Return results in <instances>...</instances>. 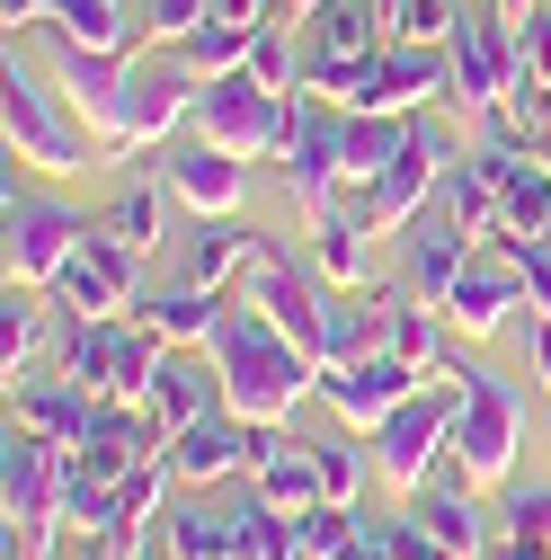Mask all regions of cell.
Returning a JSON list of instances; mask_svg holds the SVG:
<instances>
[{"mask_svg":"<svg viewBox=\"0 0 551 560\" xmlns=\"http://www.w3.org/2000/svg\"><path fill=\"white\" fill-rule=\"evenodd\" d=\"M409 125H419V116H356V107H348V196H365V187L409 152Z\"/></svg>","mask_w":551,"mask_h":560,"instance_id":"28","label":"cell"},{"mask_svg":"<svg viewBox=\"0 0 551 560\" xmlns=\"http://www.w3.org/2000/svg\"><path fill=\"white\" fill-rule=\"evenodd\" d=\"M499 10H507V19H516V27H525V19H534V10H542V0H499Z\"/></svg>","mask_w":551,"mask_h":560,"instance_id":"45","label":"cell"},{"mask_svg":"<svg viewBox=\"0 0 551 560\" xmlns=\"http://www.w3.org/2000/svg\"><path fill=\"white\" fill-rule=\"evenodd\" d=\"M525 276V320H551V241H499Z\"/></svg>","mask_w":551,"mask_h":560,"instance_id":"37","label":"cell"},{"mask_svg":"<svg viewBox=\"0 0 551 560\" xmlns=\"http://www.w3.org/2000/svg\"><path fill=\"white\" fill-rule=\"evenodd\" d=\"M187 133H196V143H214V152H232V161H276V152H285V133H294V98L258 90L249 72H214V81H196Z\"/></svg>","mask_w":551,"mask_h":560,"instance_id":"3","label":"cell"},{"mask_svg":"<svg viewBox=\"0 0 551 560\" xmlns=\"http://www.w3.org/2000/svg\"><path fill=\"white\" fill-rule=\"evenodd\" d=\"M90 560H169V542H133V534H107V542H90Z\"/></svg>","mask_w":551,"mask_h":560,"instance_id":"41","label":"cell"},{"mask_svg":"<svg viewBox=\"0 0 551 560\" xmlns=\"http://www.w3.org/2000/svg\"><path fill=\"white\" fill-rule=\"evenodd\" d=\"M0 27H10V45H19L27 27H45V0H0Z\"/></svg>","mask_w":551,"mask_h":560,"instance_id":"42","label":"cell"},{"mask_svg":"<svg viewBox=\"0 0 551 560\" xmlns=\"http://www.w3.org/2000/svg\"><path fill=\"white\" fill-rule=\"evenodd\" d=\"M490 241H551V152H516V170H507V223Z\"/></svg>","mask_w":551,"mask_h":560,"instance_id":"27","label":"cell"},{"mask_svg":"<svg viewBox=\"0 0 551 560\" xmlns=\"http://www.w3.org/2000/svg\"><path fill=\"white\" fill-rule=\"evenodd\" d=\"M204 357L223 365V400H232V418H249V428H294L303 400H320V365H312L249 294L223 303L214 338H204Z\"/></svg>","mask_w":551,"mask_h":560,"instance_id":"1","label":"cell"},{"mask_svg":"<svg viewBox=\"0 0 551 560\" xmlns=\"http://www.w3.org/2000/svg\"><path fill=\"white\" fill-rule=\"evenodd\" d=\"M161 542H169V560H232V508L223 499H169Z\"/></svg>","mask_w":551,"mask_h":560,"instance_id":"26","label":"cell"},{"mask_svg":"<svg viewBox=\"0 0 551 560\" xmlns=\"http://www.w3.org/2000/svg\"><path fill=\"white\" fill-rule=\"evenodd\" d=\"M454 27H462L454 0H391V36L400 45H454Z\"/></svg>","mask_w":551,"mask_h":560,"instance_id":"36","label":"cell"},{"mask_svg":"<svg viewBox=\"0 0 551 560\" xmlns=\"http://www.w3.org/2000/svg\"><path fill=\"white\" fill-rule=\"evenodd\" d=\"M241 72L258 81V90H276V98H294L303 90V54H294V19H276V27H258V45H249V62Z\"/></svg>","mask_w":551,"mask_h":560,"instance_id":"33","label":"cell"},{"mask_svg":"<svg viewBox=\"0 0 551 560\" xmlns=\"http://www.w3.org/2000/svg\"><path fill=\"white\" fill-rule=\"evenodd\" d=\"M45 27L72 36V45H98V54H143L152 45V27L125 0H45Z\"/></svg>","mask_w":551,"mask_h":560,"instance_id":"25","label":"cell"},{"mask_svg":"<svg viewBox=\"0 0 551 560\" xmlns=\"http://www.w3.org/2000/svg\"><path fill=\"white\" fill-rule=\"evenodd\" d=\"M204 19H214V0H143V27H152V45H187Z\"/></svg>","mask_w":551,"mask_h":560,"instance_id":"38","label":"cell"},{"mask_svg":"<svg viewBox=\"0 0 551 560\" xmlns=\"http://www.w3.org/2000/svg\"><path fill=\"white\" fill-rule=\"evenodd\" d=\"M223 303H232V294H214V285H196V276H178V285H161V294L133 303V320H143L161 347H204V338H214V320H223Z\"/></svg>","mask_w":551,"mask_h":560,"instance_id":"24","label":"cell"},{"mask_svg":"<svg viewBox=\"0 0 551 560\" xmlns=\"http://www.w3.org/2000/svg\"><path fill=\"white\" fill-rule=\"evenodd\" d=\"M161 223H169L161 187H125V196L107 205V214H98V232H107V241H125L133 258H152V249H161Z\"/></svg>","mask_w":551,"mask_h":560,"instance_id":"31","label":"cell"},{"mask_svg":"<svg viewBox=\"0 0 551 560\" xmlns=\"http://www.w3.org/2000/svg\"><path fill=\"white\" fill-rule=\"evenodd\" d=\"M161 187H169V205L178 214H196V223H223V214H241V196H249V161H232V152H214V143H161Z\"/></svg>","mask_w":551,"mask_h":560,"instance_id":"12","label":"cell"},{"mask_svg":"<svg viewBox=\"0 0 551 560\" xmlns=\"http://www.w3.org/2000/svg\"><path fill=\"white\" fill-rule=\"evenodd\" d=\"M471 249H480V232H462L445 205H427V214L400 232V267H391V276H400V285L419 294V303H436V312H445V294H454V276L471 267Z\"/></svg>","mask_w":551,"mask_h":560,"instance_id":"15","label":"cell"},{"mask_svg":"<svg viewBox=\"0 0 551 560\" xmlns=\"http://www.w3.org/2000/svg\"><path fill=\"white\" fill-rule=\"evenodd\" d=\"M499 542H551V480H507L499 489Z\"/></svg>","mask_w":551,"mask_h":560,"instance_id":"35","label":"cell"},{"mask_svg":"<svg viewBox=\"0 0 551 560\" xmlns=\"http://www.w3.org/2000/svg\"><path fill=\"white\" fill-rule=\"evenodd\" d=\"M54 303L72 320H125L133 303H143V258H133L125 241H107V232H90L81 258L54 276Z\"/></svg>","mask_w":551,"mask_h":560,"instance_id":"11","label":"cell"},{"mask_svg":"<svg viewBox=\"0 0 551 560\" xmlns=\"http://www.w3.org/2000/svg\"><path fill=\"white\" fill-rule=\"evenodd\" d=\"M161 357H169V347L125 312V320H72V338H62V365H54V374H72V383L98 392V400H133V409H143Z\"/></svg>","mask_w":551,"mask_h":560,"instance_id":"5","label":"cell"},{"mask_svg":"<svg viewBox=\"0 0 551 560\" xmlns=\"http://www.w3.org/2000/svg\"><path fill=\"white\" fill-rule=\"evenodd\" d=\"M454 161H462V143H454L445 125H427V116H419V125H409V152H400V161L356 196L365 232H374V241H400V232L436 205V187H445V170H454Z\"/></svg>","mask_w":551,"mask_h":560,"instance_id":"7","label":"cell"},{"mask_svg":"<svg viewBox=\"0 0 551 560\" xmlns=\"http://www.w3.org/2000/svg\"><path fill=\"white\" fill-rule=\"evenodd\" d=\"M516 54H525V72H534V81H551V0L516 27Z\"/></svg>","mask_w":551,"mask_h":560,"instance_id":"39","label":"cell"},{"mask_svg":"<svg viewBox=\"0 0 551 560\" xmlns=\"http://www.w3.org/2000/svg\"><path fill=\"white\" fill-rule=\"evenodd\" d=\"M383 45H391L383 0H320V10H303V54H320V62H374Z\"/></svg>","mask_w":551,"mask_h":560,"instance_id":"22","label":"cell"},{"mask_svg":"<svg viewBox=\"0 0 551 560\" xmlns=\"http://www.w3.org/2000/svg\"><path fill=\"white\" fill-rule=\"evenodd\" d=\"M0 133H10V161L36 170V178H90L107 170L98 161V133L81 125V107L62 98L54 81H36L19 45H10V72H0Z\"/></svg>","mask_w":551,"mask_h":560,"instance_id":"2","label":"cell"},{"mask_svg":"<svg viewBox=\"0 0 551 560\" xmlns=\"http://www.w3.org/2000/svg\"><path fill=\"white\" fill-rule=\"evenodd\" d=\"M348 542H356V508L320 499V508L294 516V560H348Z\"/></svg>","mask_w":551,"mask_h":560,"instance_id":"34","label":"cell"},{"mask_svg":"<svg viewBox=\"0 0 551 560\" xmlns=\"http://www.w3.org/2000/svg\"><path fill=\"white\" fill-rule=\"evenodd\" d=\"M276 249V232H249L241 214H223V223H204V232H187V258H178V276H196V285H214V294H241L249 276H258V258Z\"/></svg>","mask_w":551,"mask_h":560,"instance_id":"21","label":"cell"},{"mask_svg":"<svg viewBox=\"0 0 551 560\" xmlns=\"http://www.w3.org/2000/svg\"><path fill=\"white\" fill-rule=\"evenodd\" d=\"M90 232H98V223L81 214V205L19 187V161H10V285H54V276L81 258Z\"/></svg>","mask_w":551,"mask_h":560,"instance_id":"9","label":"cell"},{"mask_svg":"<svg viewBox=\"0 0 551 560\" xmlns=\"http://www.w3.org/2000/svg\"><path fill=\"white\" fill-rule=\"evenodd\" d=\"M90 409H98V392H81L72 374H27V383H10V428L45 436V445H62V454L90 436Z\"/></svg>","mask_w":551,"mask_h":560,"instance_id":"20","label":"cell"},{"mask_svg":"<svg viewBox=\"0 0 551 560\" xmlns=\"http://www.w3.org/2000/svg\"><path fill=\"white\" fill-rule=\"evenodd\" d=\"M249 45H258V27H232V19H204L187 45H169L178 62H187V72L196 81H214V72H241V62H249Z\"/></svg>","mask_w":551,"mask_h":560,"instance_id":"32","label":"cell"},{"mask_svg":"<svg viewBox=\"0 0 551 560\" xmlns=\"http://www.w3.org/2000/svg\"><path fill=\"white\" fill-rule=\"evenodd\" d=\"M534 374H542V392H551V320H534Z\"/></svg>","mask_w":551,"mask_h":560,"instance_id":"43","label":"cell"},{"mask_svg":"<svg viewBox=\"0 0 551 560\" xmlns=\"http://www.w3.org/2000/svg\"><path fill=\"white\" fill-rule=\"evenodd\" d=\"M507 170H516V152H499V143H462V161L445 170L436 205H445L462 232H480V241H490V232L507 223Z\"/></svg>","mask_w":551,"mask_h":560,"instance_id":"17","label":"cell"},{"mask_svg":"<svg viewBox=\"0 0 551 560\" xmlns=\"http://www.w3.org/2000/svg\"><path fill=\"white\" fill-rule=\"evenodd\" d=\"M419 383H427V374L400 365L391 347H374V357H356V365H320V400L338 409V428H356V436H374Z\"/></svg>","mask_w":551,"mask_h":560,"instance_id":"13","label":"cell"},{"mask_svg":"<svg viewBox=\"0 0 551 560\" xmlns=\"http://www.w3.org/2000/svg\"><path fill=\"white\" fill-rule=\"evenodd\" d=\"M276 178H285L294 205H312V214L348 205V107L294 90V133H285V152H276Z\"/></svg>","mask_w":551,"mask_h":560,"instance_id":"8","label":"cell"},{"mask_svg":"<svg viewBox=\"0 0 551 560\" xmlns=\"http://www.w3.org/2000/svg\"><path fill=\"white\" fill-rule=\"evenodd\" d=\"M169 463H178L187 489L249 480V463H258V428H249V418H232V409H214V418H196L187 436H169Z\"/></svg>","mask_w":551,"mask_h":560,"instance_id":"16","label":"cell"},{"mask_svg":"<svg viewBox=\"0 0 551 560\" xmlns=\"http://www.w3.org/2000/svg\"><path fill=\"white\" fill-rule=\"evenodd\" d=\"M214 19H232V27H276V19H294V0H214Z\"/></svg>","mask_w":551,"mask_h":560,"instance_id":"40","label":"cell"},{"mask_svg":"<svg viewBox=\"0 0 551 560\" xmlns=\"http://www.w3.org/2000/svg\"><path fill=\"white\" fill-rule=\"evenodd\" d=\"M312 463H320V499H338V508H365L374 445H356V428H348V436H312Z\"/></svg>","mask_w":551,"mask_h":560,"instance_id":"30","label":"cell"},{"mask_svg":"<svg viewBox=\"0 0 551 560\" xmlns=\"http://www.w3.org/2000/svg\"><path fill=\"white\" fill-rule=\"evenodd\" d=\"M143 409L161 418V436H187L196 418L232 409V400H223V365L204 357V347H169V357H161V374H152V400H143Z\"/></svg>","mask_w":551,"mask_h":560,"instance_id":"19","label":"cell"},{"mask_svg":"<svg viewBox=\"0 0 551 560\" xmlns=\"http://www.w3.org/2000/svg\"><path fill=\"white\" fill-rule=\"evenodd\" d=\"M303 258L329 276V285H348V294L374 285V232H365V214H356V196H348V205H329V214H312Z\"/></svg>","mask_w":551,"mask_h":560,"instance_id":"23","label":"cell"},{"mask_svg":"<svg viewBox=\"0 0 551 560\" xmlns=\"http://www.w3.org/2000/svg\"><path fill=\"white\" fill-rule=\"evenodd\" d=\"M516 454H525V400L507 374L480 365L471 400H462V428H454V463L471 471V489H507L516 480Z\"/></svg>","mask_w":551,"mask_h":560,"instance_id":"10","label":"cell"},{"mask_svg":"<svg viewBox=\"0 0 551 560\" xmlns=\"http://www.w3.org/2000/svg\"><path fill=\"white\" fill-rule=\"evenodd\" d=\"M490 560H551V542H499Z\"/></svg>","mask_w":551,"mask_h":560,"instance_id":"44","label":"cell"},{"mask_svg":"<svg viewBox=\"0 0 551 560\" xmlns=\"http://www.w3.org/2000/svg\"><path fill=\"white\" fill-rule=\"evenodd\" d=\"M232 560H294V516L267 508L258 489L232 499Z\"/></svg>","mask_w":551,"mask_h":560,"instance_id":"29","label":"cell"},{"mask_svg":"<svg viewBox=\"0 0 551 560\" xmlns=\"http://www.w3.org/2000/svg\"><path fill=\"white\" fill-rule=\"evenodd\" d=\"M133 81V54H98V45H72V36H54V90L81 107V125L107 143V125H116V98Z\"/></svg>","mask_w":551,"mask_h":560,"instance_id":"18","label":"cell"},{"mask_svg":"<svg viewBox=\"0 0 551 560\" xmlns=\"http://www.w3.org/2000/svg\"><path fill=\"white\" fill-rule=\"evenodd\" d=\"M516 312H525V276H516V258H507L499 241H480L471 267L454 276V294H445V320H454L462 338H499Z\"/></svg>","mask_w":551,"mask_h":560,"instance_id":"14","label":"cell"},{"mask_svg":"<svg viewBox=\"0 0 551 560\" xmlns=\"http://www.w3.org/2000/svg\"><path fill=\"white\" fill-rule=\"evenodd\" d=\"M294 10H320V0H294Z\"/></svg>","mask_w":551,"mask_h":560,"instance_id":"46","label":"cell"},{"mask_svg":"<svg viewBox=\"0 0 551 560\" xmlns=\"http://www.w3.org/2000/svg\"><path fill=\"white\" fill-rule=\"evenodd\" d=\"M187 107H196V72L161 45L152 62H133V81H125V98H116V125H107L98 161L116 170V161H133V152L178 143V133H187Z\"/></svg>","mask_w":551,"mask_h":560,"instance_id":"6","label":"cell"},{"mask_svg":"<svg viewBox=\"0 0 551 560\" xmlns=\"http://www.w3.org/2000/svg\"><path fill=\"white\" fill-rule=\"evenodd\" d=\"M454 90H445V107L462 116V125H480V116H499L516 90H534V72H525V54H516V19L499 10H462V27H454Z\"/></svg>","mask_w":551,"mask_h":560,"instance_id":"4","label":"cell"}]
</instances>
